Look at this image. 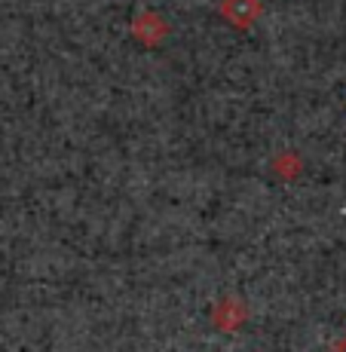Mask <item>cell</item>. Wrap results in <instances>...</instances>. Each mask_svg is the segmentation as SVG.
Instances as JSON below:
<instances>
[{
  "label": "cell",
  "mask_w": 346,
  "mask_h": 352,
  "mask_svg": "<svg viewBox=\"0 0 346 352\" xmlns=\"http://www.w3.org/2000/svg\"><path fill=\"white\" fill-rule=\"evenodd\" d=\"M337 352H346V337H343L340 343H337Z\"/></svg>",
  "instance_id": "1"
}]
</instances>
